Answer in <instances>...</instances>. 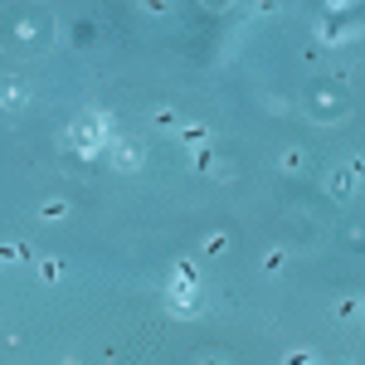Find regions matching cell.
Returning <instances> with one entry per match:
<instances>
[{"instance_id": "d6986e66", "label": "cell", "mask_w": 365, "mask_h": 365, "mask_svg": "<svg viewBox=\"0 0 365 365\" xmlns=\"http://www.w3.org/2000/svg\"><path fill=\"white\" fill-rule=\"evenodd\" d=\"M0 258H5V263H25L29 249H25V244H5V249H0Z\"/></svg>"}, {"instance_id": "d4e9b609", "label": "cell", "mask_w": 365, "mask_h": 365, "mask_svg": "<svg viewBox=\"0 0 365 365\" xmlns=\"http://www.w3.org/2000/svg\"><path fill=\"white\" fill-rule=\"evenodd\" d=\"M361 322H365V297H361Z\"/></svg>"}, {"instance_id": "5b68a950", "label": "cell", "mask_w": 365, "mask_h": 365, "mask_svg": "<svg viewBox=\"0 0 365 365\" xmlns=\"http://www.w3.org/2000/svg\"><path fill=\"white\" fill-rule=\"evenodd\" d=\"M356 175H351V166L346 170H327V195H331V205H351L356 200Z\"/></svg>"}, {"instance_id": "603a6c76", "label": "cell", "mask_w": 365, "mask_h": 365, "mask_svg": "<svg viewBox=\"0 0 365 365\" xmlns=\"http://www.w3.org/2000/svg\"><path fill=\"white\" fill-rule=\"evenodd\" d=\"M351 175H356V180H365V151H356V156H351Z\"/></svg>"}, {"instance_id": "7402d4cb", "label": "cell", "mask_w": 365, "mask_h": 365, "mask_svg": "<svg viewBox=\"0 0 365 365\" xmlns=\"http://www.w3.org/2000/svg\"><path fill=\"white\" fill-rule=\"evenodd\" d=\"M278 5H282V0H253V10H249V15H273Z\"/></svg>"}, {"instance_id": "30bf717a", "label": "cell", "mask_w": 365, "mask_h": 365, "mask_svg": "<svg viewBox=\"0 0 365 365\" xmlns=\"http://www.w3.org/2000/svg\"><path fill=\"white\" fill-rule=\"evenodd\" d=\"M151 127H156V132H180V113L161 103V108H151Z\"/></svg>"}, {"instance_id": "cb8c5ba5", "label": "cell", "mask_w": 365, "mask_h": 365, "mask_svg": "<svg viewBox=\"0 0 365 365\" xmlns=\"http://www.w3.org/2000/svg\"><path fill=\"white\" fill-rule=\"evenodd\" d=\"M200 5H205V10H215V15H220V10H229V5H234V0H200Z\"/></svg>"}, {"instance_id": "8fae6325", "label": "cell", "mask_w": 365, "mask_h": 365, "mask_svg": "<svg viewBox=\"0 0 365 365\" xmlns=\"http://www.w3.org/2000/svg\"><path fill=\"white\" fill-rule=\"evenodd\" d=\"M225 249H229V234H225V229H210V234L200 239V253H205V258H220Z\"/></svg>"}, {"instance_id": "2e32d148", "label": "cell", "mask_w": 365, "mask_h": 365, "mask_svg": "<svg viewBox=\"0 0 365 365\" xmlns=\"http://www.w3.org/2000/svg\"><path fill=\"white\" fill-rule=\"evenodd\" d=\"M210 166H215L210 146H200V151H190V170H200V175H210Z\"/></svg>"}, {"instance_id": "9a60e30c", "label": "cell", "mask_w": 365, "mask_h": 365, "mask_svg": "<svg viewBox=\"0 0 365 365\" xmlns=\"http://www.w3.org/2000/svg\"><path fill=\"white\" fill-rule=\"evenodd\" d=\"M34 273H39V282H58V278H63V263H58V258H44Z\"/></svg>"}, {"instance_id": "ffe728a7", "label": "cell", "mask_w": 365, "mask_h": 365, "mask_svg": "<svg viewBox=\"0 0 365 365\" xmlns=\"http://www.w3.org/2000/svg\"><path fill=\"white\" fill-rule=\"evenodd\" d=\"M282 361H317V351H307V346H292V351H282Z\"/></svg>"}, {"instance_id": "4fadbf2b", "label": "cell", "mask_w": 365, "mask_h": 365, "mask_svg": "<svg viewBox=\"0 0 365 365\" xmlns=\"http://www.w3.org/2000/svg\"><path fill=\"white\" fill-rule=\"evenodd\" d=\"M180 141H185V146H190V151H200V146H205V141H210V132H205V127H195V122H190V127H180Z\"/></svg>"}, {"instance_id": "52a82bcc", "label": "cell", "mask_w": 365, "mask_h": 365, "mask_svg": "<svg viewBox=\"0 0 365 365\" xmlns=\"http://www.w3.org/2000/svg\"><path fill=\"white\" fill-rule=\"evenodd\" d=\"M25 103H29V88L20 83V78H10V83H5V98H0V108H5V117L15 122V117L25 113Z\"/></svg>"}, {"instance_id": "44dd1931", "label": "cell", "mask_w": 365, "mask_h": 365, "mask_svg": "<svg viewBox=\"0 0 365 365\" xmlns=\"http://www.w3.org/2000/svg\"><path fill=\"white\" fill-rule=\"evenodd\" d=\"M210 175H215V180H234V166H229V161H215Z\"/></svg>"}, {"instance_id": "ac0fdd59", "label": "cell", "mask_w": 365, "mask_h": 365, "mask_svg": "<svg viewBox=\"0 0 365 365\" xmlns=\"http://www.w3.org/2000/svg\"><path fill=\"white\" fill-rule=\"evenodd\" d=\"M141 10H146L151 20H166V15H170V0H141Z\"/></svg>"}, {"instance_id": "7a4b0ae2", "label": "cell", "mask_w": 365, "mask_h": 365, "mask_svg": "<svg viewBox=\"0 0 365 365\" xmlns=\"http://www.w3.org/2000/svg\"><path fill=\"white\" fill-rule=\"evenodd\" d=\"M63 146H68L73 156H103V151L113 146V122H108V113H83L63 132Z\"/></svg>"}, {"instance_id": "8992f818", "label": "cell", "mask_w": 365, "mask_h": 365, "mask_svg": "<svg viewBox=\"0 0 365 365\" xmlns=\"http://www.w3.org/2000/svg\"><path fill=\"white\" fill-rule=\"evenodd\" d=\"M170 317H195V282H170Z\"/></svg>"}, {"instance_id": "6da1fadb", "label": "cell", "mask_w": 365, "mask_h": 365, "mask_svg": "<svg viewBox=\"0 0 365 365\" xmlns=\"http://www.w3.org/2000/svg\"><path fill=\"white\" fill-rule=\"evenodd\" d=\"M307 117H312V122H322V127L346 122V117H351V88L341 83V78H322V83H312Z\"/></svg>"}, {"instance_id": "7c38bea8", "label": "cell", "mask_w": 365, "mask_h": 365, "mask_svg": "<svg viewBox=\"0 0 365 365\" xmlns=\"http://www.w3.org/2000/svg\"><path fill=\"white\" fill-rule=\"evenodd\" d=\"M336 322H356V317H361V297H336Z\"/></svg>"}, {"instance_id": "277c9868", "label": "cell", "mask_w": 365, "mask_h": 365, "mask_svg": "<svg viewBox=\"0 0 365 365\" xmlns=\"http://www.w3.org/2000/svg\"><path fill=\"white\" fill-rule=\"evenodd\" d=\"M113 170H122V175H137L141 166H146V151H141V141H127V137H113Z\"/></svg>"}, {"instance_id": "3957f363", "label": "cell", "mask_w": 365, "mask_h": 365, "mask_svg": "<svg viewBox=\"0 0 365 365\" xmlns=\"http://www.w3.org/2000/svg\"><path fill=\"white\" fill-rule=\"evenodd\" d=\"M10 25H15V39H25V44H44V39H54V34H58V20H54V15H44L34 0H20V5H15Z\"/></svg>"}, {"instance_id": "9c48e42d", "label": "cell", "mask_w": 365, "mask_h": 365, "mask_svg": "<svg viewBox=\"0 0 365 365\" xmlns=\"http://www.w3.org/2000/svg\"><path fill=\"white\" fill-rule=\"evenodd\" d=\"M39 220H44V225H63V220H68V200L63 195L44 200V205H39Z\"/></svg>"}, {"instance_id": "ba28073f", "label": "cell", "mask_w": 365, "mask_h": 365, "mask_svg": "<svg viewBox=\"0 0 365 365\" xmlns=\"http://www.w3.org/2000/svg\"><path fill=\"white\" fill-rule=\"evenodd\" d=\"M278 170L282 175H302V170H307V151H302V146H282L278 151Z\"/></svg>"}, {"instance_id": "e0dca14e", "label": "cell", "mask_w": 365, "mask_h": 365, "mask_svg": "<svg viewBox=\"0 0 365 365\" xmlns=\"http://www.w3.org/2000/svg\"><path fill=\"white\" fill-rule=\"evenodd\" d=\"M346 249H351V253L365 249V225H346Z\"/></svg>"}, {"instance_id": "5bb4252c", "label": "cell", "mask_w": 365, "mask_h": 365, "mask_svg": "<svg viewBox=\"0 0 365 365\" xmlns=\"http://www.w3.org/2000/svg\"><path fill=\"white\" fill-rule=\"evenodd\" d=\"M282 263H287V253H282V249H268V253H263V273H268V278H278Z\"/></svg>"}]
</instances>
